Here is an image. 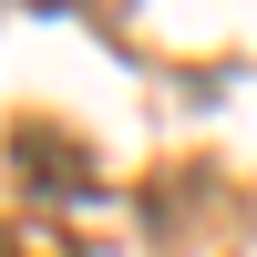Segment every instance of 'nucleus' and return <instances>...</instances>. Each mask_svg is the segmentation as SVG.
I'll use <instances>...</instances> for the list:
<instances>
[{
	"label": "nucleus",
	"instance_id": "7ed1b4c3",
	"mask_svg": "<svg viewBox=\"0 0 257 257\" xmlns=\"http://www.w3.org/2000/svg\"><path fill=\"white\" fill-rule=\"evenodd\" d=\"M21 11H82V0H21Z\"/></svg>",
	"mask_w": 257,
	"mask_h": 257
},
{
	"label": "nucleus",
	"instance_id": "f03ea898",
	"mask_svg": "<svg viewBox=\"0 0 257 257\" xmlns=\"http://www.w3.org/2000/svg\"><path fill=\"white\" fill-rule=\"evenodd\" d=\"M11 257H82V247L62 237L52 216H11Z\"/></svg>",
	"mask_w": 257,
	"mask_h": 257
},
{
	"label": "nucleus",
	"instance_id": "f257e3e1",
	"mask_svg": "<svg viewBox=\"0 0 257 257\" xmlns=\"http://www.w3.org/2000/svg\"><path fill=\"white\" fill-rule=\"evenodd\" d=\"M11 165H21V175H41V185H62V196L93 185V165L62 144V123H21V134H11Z\"/></svg>",
	"mask_w": 257,
	"mask_h": 257
}]
</instances>
